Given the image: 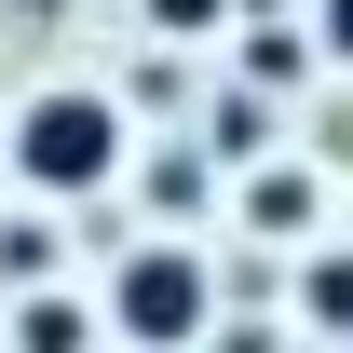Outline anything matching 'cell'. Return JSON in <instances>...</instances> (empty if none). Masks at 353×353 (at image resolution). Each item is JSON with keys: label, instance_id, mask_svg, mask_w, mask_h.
Segmentation results:
<instances>
[{"label": "cell", "instance_id": "6da1fadb", "mask_svg": "<svg viewBox=\"0 0 353 353\" xmlns=\"http://www.w3.org/2000/svg\"><path fill=\"white\" fill-rule=\"evenodd\" d=\"M109 163H123V109H109L95 82H41V95H28V123H14V176H28L41 204L109 190Z\"/></svg>", "mask_w": 353, "mask_h": 353}, {"label": "cell", "instance_id": "7a4b0ae2", "mask_svg": "<svg viewBox=\"0 0 353 353\" xmlns=\"http://www.w3.org/2000/svg\"><path fill=\"white\" fill-rule=\"evenodd\" d=\"M204 312H218V285H204V259L163 245V231L109 272V326H123L136 353H190V340H204Z\"/></svg>", "mask_w": 353, "mask_h": 353}, {"label": "cell", "instance_id": "3957f363", "mask_svg": "<svg viewBox=\"0 0 353 353\" xmlns=\"http://www.w3.org/2000/svg\"><path fill=\"white\" fill-rule=\"evenodd\" d=\"M299 312L353 340V245H312V259H299Z\"/></svg>", "mask_w": 353, "mask_h": 353}, {"label": "cell", "instance_id": "277c9868", "mask_svg": "<svg viewBox=\"0 0 353 353\" xmlns=\"http://www.w3.org/2000/svg\"><path fill=\"white\" fill-rule=\"evenodd\" d=\"M82 340H95L82 299H28V312H14V353H82Z\"/></svg>", "mask_w": 353, "mask_h": 353}, {"label": "cell", "instance_id": "5b68a950", "mask_svg": "<svg viewBox=\"0 0 353 353\" xmlns=\"http://www.w3.org/2000/svg\"><path fill=\"white\" fill-rule=\"evenodd\" d=\"M245 218L299 245V231H312V176H245Z\"/></svg>", "mask_w": 353, "mask_h": 353}, {"label": "cell", "instance_id": "8992f818", "mask_svg": "<svg viewBox=\"0 0 353 353\" xmlns=\"http://www.w3.org/2000/svg\"><path fill=\"white\" fill-rule=\"evenodd\" d=\"M204 204V163H150V218H190Z\"/></svg>", "mask_w": 353, "mask_h": 353}, {"label": "cell", "instance_id": "52a82bcc", "mask_svg": "<svg viewBox=\"0 0 353 353\" xmlns=\"http://www.w3.org/2000/svg\"><path fill=\"white\" fill-rule=\"evenodd\" d=\"M312 41H326V54L353 68V0H312Z\"/></svg>", "mask_w": 353, "mask_h": 353}, {"label": "cell", "instance_id": "ba28073f", "mask_svg": "<svg viewBox=\"0 0 353 353\" xmlns=\"http://www.w3.org/2000/svg\"><path fill=\"white\" fill-rule=\"evenodd\" d=\"M150 14H163V28H218V0H150Z\"/></svg>", "mask_w": 353, "mask_h": 353}]
</instances>
